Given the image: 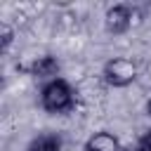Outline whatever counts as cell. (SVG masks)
<instances>
[{
  "label": "cell",
  "instance_id": "cell-1",
  "mask_svg": "<svg viewBox=\"0 0 151 151\" xmlns=\"http://www.w3.org/2000/svg\"><path fill=\"white\" fill-rule=\"evenodd\" d=\"M40 106L47 113H64L73 106V90L64 78L47 80L40 90Z\"/></svg>",
  "mask_w": 151,
  "mask_h": 151
},
{
  "label": "cell",
  "instance_id": "cell-5",
  "mask_svg": "<svg viewBox=\"0 0 151 151\" xmlns=\"http://www.w3.org/2000/svg\"><path fill=\"white\" fill-rule=\"evenodd\" d=\"M28 73L35 78H42V80H54V78H59V61L52 54H42L31 61Z\"/></svg>",
  "mask_w": 151,
  "mask_h": 151
},
{
  "label": "cell",
  "instance_id": "cell-2",
  "mask_svg": "<svg viewBox=\"0 0 151 151\" xmlns=\"http://www.w3.org/2000/svg\"><path fill=\"white\" fill-rule=\"evenodd\" d=\"M101 76L111 87H127L137 80V64L127 57H113L104 64Z\"/></svg>",
  "mask_w": 151,
  "mask_h": 151
},
{
  "label": "cell",
  "instance_id": "cell-6",
  "mask_svg": "<svg viewBox=\"0 0 151 151\" xmlns=\"http://www.w3.org/2000/svg\"><path fill=\"white\" fill-rule=\"evenodd\" d=\"M61 146H64V142H61L59 134H54V132H42V134L33 137V139L28 142V149H26V151H61Z\"/></svg>",
  "mask_w": 151,
  "mask_h": 151
},
{
  "label": "cell",
  "instance_id": "cell-9",
  "mask_svg": "<svg viewBox=\"0 0 151 151\" xmlns=\"http://www.w3.org/2000/svg\"><path fill=\"white\" fill-rule=\"evenodd\" d=\"M146 111H149V116H151V99H149V104H146Z\"/></svg>",
  "mask_w": 151,
  "mask_h": 151
},
{
  "label": "cell",
  "instance_id": "cell-3",
  "mask_svg": "<svg viewBox=\"0 0 151 151\" xmlns=\"http://www.w3.org/2000/svg\"><path fill=\"white\" fill-rule=\"evenodd\" d=\"M132 24H134V21H132V7H130V5H113V7H109L106 14H104V26H106V31L113 33V35L127 33Z\"/></svg>",
  "mask_w": 151,
  "mask_h": 151
},
{
  "label": "cell",
  "instance_id": "cell-8",
  "mask_svg": "<svg viewBox=\"0 0 151 151\" xmlns=\"http://www.w3.org/2000/svg\"><path fill=\"white\" fill-rule=\"evenodd\" d=\"M139 151H151V130L139 139Z\"/></svg>",
  "mask_w": 151,
  "mask_h": 151
},
{
  "label": "cell",
  "instance_id": "cell-7",
  "mask_svg": "<svg viewBox=\"0 0 151 151\" xmlns=\"http://www.w3.org/2000/svg\"><path fill=\"white\" fill-rule=\"evenodd\" d=\"M12 38H14V31H12L7 24H2V40H0V50H2V52H7V50H9Z\"/></svg>",
  "mask_w": 151,
  "mask_h": 151
},
{
  "label": "cell",
  "instance_id": "cell-4",
  "mask_svg": "<svg viewBox=\"0 0 151 151\" xmlns=\"http://www.w3.org/2000/svg\"><path fill=\"white\" fill-rule=\"evenodd\" d=\"M83 151H120V139L113 132L99 130V132H94L92 137L85 139Z\"/></svg>",
  "mask_w": 151,
  "mask_h": 151
}]
</instances>
